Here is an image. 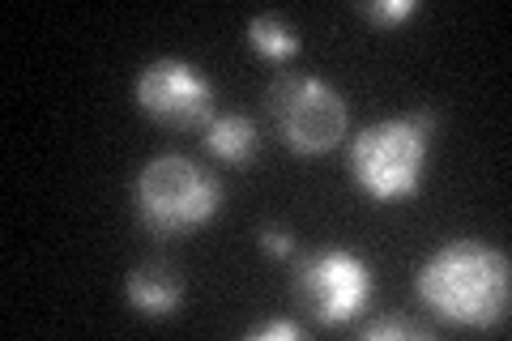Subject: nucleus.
<instances>
[{"mask_svg":"<svg viewBox=\"0 0 512 341\" xmlns=\"http://www.w3.org/2000/svg\"><path fill=\"white\" fill-rule=\"evenodd\" d=\"M248 337L252 341H299L303 324H295V320H269V324H261V329H248Z\"/></svg>","mask_w":512,"mask_h":341,"instance_id":"f8f14e48","label":"nucleus"},{"mask_svg":"<svg viewBox=\"0 0 512 341\" xmlns=\"http://www.w3.org/2000/svg\"><path fill=\"white\" fill-rule=\"evenodd\" d=\"M124 295H128V303H133L141 316L167 320V316L180 312L184 282L175 278L167 265H137L133 273H128V282H124Z\"/></svg>","mask_w":512,"mask_h":341,"instance_id":"0eeeda50","label":"nucleus"},{"mask_svg":"<svg viewBox=\"0 0 512 341\" xmlns=\"http://www.w3.org/2000/svg\"><path fill=\"white\" fill-rule=\"evenodd\" d=\"M256 239H261V248H265L269 256H291V252H295V235L282 231V226H265V231L256 235Z\"/></svg>","mask_w":512,"mask_h":341,"instance_id":"ddd939ff","label":"nucleus"},{"mask_svg":"<svg viewBox=\"0 0 512 341\" xmlns=\"http://www.w3.org/2000/svg\"><path fill=\"white\" fill-rule=\"evenodd\" d=\"M248 43H252L256 56H265V60H274V64H286V60L299 52L295 26H286L278 13H261V18H252L248 22Z\"/></svg>","mask_w":512,"mask_h":341,"instance_id":"1a4fd4ad","label":"nucleus"},{"mask_svg":"<svg viewBox=\"0 0 512 341\" xmlns=\"http://www.w3.org/2000/svg\"><path fill=\"white\" fill-rule=\"evenodd\" d=\"M402 337H410V341H427L431 333H427V329H419V324L402 320V316L372 320V324H367V329H363V341H402Z\"/></svg>","mask_w":512,"mask_h":341,"instance_id":"9b49d317","label":"nucleus"},{"mask_svg":"<svg viewBox=\"0 0 512 341\" xmlns=\"http://www.w3.org/2000/svg\"><path fill=\"white\" fill-rule=\"evenodd\" d=\"M269 116L295 154H325L346 137V103L320 77L282 73L269 86Z\"/></svg>","mask_w":512,"mask_h":341,"instance_id":"20e7f679","label":"nucleus"},{"mask_svg":"<svg viewBox=\"0 0 512 341\" xmlns=\"http://www.w3.org/2000/svg\"><path fill=\"white\" fill-rule=\"evenodd\" d=\"M137 103L163 128H205L214 120V86L197 64L163 56L137 73Z\"/></svg>","mask_w":512,"mask_h":341,"instance_id":"423d86ee","label":"nucleus"},{"mask_svg":"<svg viewBox=\"0 0 512 341\" xmlns=\"http://www.w3.org/2000/svg\"><path fill=\"white\" fill-rule=\"evenodd\" d=\"M137 218L154 235L201 231L222 209V184L184 154H163L141 167L133 184Z\"/></svg>","mask_w":512,"mask_h":341,"instance_id":"7ed1b4c3","label":"nucleus"},{"mask_svg":"<svg viewBox=\"0 0 512 341\" xmlns=\"http://www.w3.org/2000/svg\"><path fill=\"white\" fill-rule=\"evenodd\" d=\"M436 107H414L406 116L367 124L350 141V175L372 201H410L423 184V162L436 133Z\"/></svg>","mask_w":512,"mask_h":341,"instance_id":"f03ea898","label":"nucleus"},{"mask_svg":"<svg viewBox=\"0 0 512 341\" xmlns=\"http://www.w3.org/2000/svg\"><path fill=\"white\" fill-rule=\"evenodd\" d=\"M414 13H419L414 0H372V5H363V18L376 22L380 30H397L402 22H410Z\"/></svg>","mask_w":512,"mask_h":341,"instance_id":"9d476101","label":"nucleus"},{"mask_svg":"<svg viewBox=\"0 0 512 341\" xmlns=\"http://www.w3.org/2000/svg\"><path fill=\"white\" fill-rule=\"evenodd\" d=\"M372 265L346 248L312 252L295 273V295L308 307V316L325 329H342L367 303H372Z\"/></svg>","mask_w":512,"mask_h":341,"instance_id":"39448f33","label":"nucleus"},{"mask_svg":"<svg viewBox=\"0 0 512 341\" xmlns=\"http://www.w3.org/2000/svg\"><path fill=\"white\" fill-rule=\"evenodd\" d=\"M414 290L444 320L466 329H495L512 299L508 256L483 239H448L419 269Z\"/></svg>","mask_w":512,"mask_h":341,"instance_id":"f257e3e1","label":"nucleus"},{"mask_svg":"<svg viewBox=\"0 0 512 341\" xmlns=\"http://www.w3.org/2000/svg\"><path fill=\"white\" fill-rule=\"evenodd\" d=\"M205 150L214 158H222L227 167H248L252 154L261 150V137H256V124L239 111H222L205 124Z\"/></svg>","mask_w":512,"mask_h":341,"instance_id":"6e6552de","label":"nucleus"}]
</instances>
